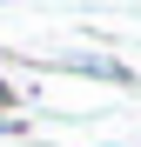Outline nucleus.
<instances>
[{
	"label": "nucleus",
	"mask_w": 141,
	"mask_h": 147,
	"mask_svg": "<svg viewBox=\"0 0 141 147\" xmlns=\"http://www.w3.org/2000/svg\"><path fill=\"white\" fill-rule=\"evenodd\" d=\"M61 74H87V80H114V87H134V74L114 60V54H61Z\"/></svg>",
	"instance_id": "1"
},
{
	"label": "nucleus",
	"mask_w": 141,
	"mask_h": 147,
	"mask_svg": "<svg viewBox=\"0 0 141 147\" xmlns=\"http://www.w3.org/2000/svg\"><path fill=\"white\" fill-rule=\"evenodd\" d=\"M14 100H20V94H14L7 80H0V114H14Z\"/></svg>",
	"instance_id": "2"
}]
</instances>
